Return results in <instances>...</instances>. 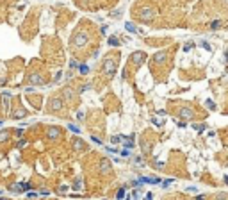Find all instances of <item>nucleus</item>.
<instances>
[{
  "label": "nucleus",
  "instance_id": "obj_4",
  "mask_svg": "<svg viewBox=\"0 0 228 200\" xmlns=\"http://www.w3.org/2000/svg\"><path fill=\"white\" fill-rule=\"evenodd\" d=\"M144 200H152V195H146V199Z\"/></svg>",
  "mask_w": 228,
  "mask_h": 200
},
{
  "label": "nucleus",
  "instance_id": "obj_1",
  "mask_svg": "<svg viewBox=\"0 0 228 200\" xmlns=\"http://www.w3.org/2000/svg\"><path fill=\"white\" fill-rule=\"evenodd\" d=\"M182 116H184V118H191V116H193V113H191L189 109H184V111H182Z\"/></svg>",
  "mask_w": 228,
  "mask_h": 200
},
{
  "label": "nucleus",
  "instance_id": "obj_3",
  "mask_svg": "<svg viewBox=\"0 0 228 200\" xmlns=\"http://www.w3.org/2000/svg\"><path fill=\"white\" fill-rule=\"evenodd\" d=\"M127 29H128V30H130V32H134V30H136V29H134V25H132V23H127Z\"/></svg>",
  "mask_w": 228,
  "mask_h": 200
},
{
  "label": "nucleus",
  "instance_id": "obj_2",
  "mask_svg": "<svg viewBox=\"0 0 228 200\" xmlns=\"http://www.w3.org/2000/svg\"><path fill=\"white\" fill-rule=\"evenodd\" d=\"M116 197H118V199L121 200V199H123V197H125V190H119V191H118V195H116Z\"/></svg>",
  "mask_w": 228,
  "mask_h": 200
}]
</instances>
